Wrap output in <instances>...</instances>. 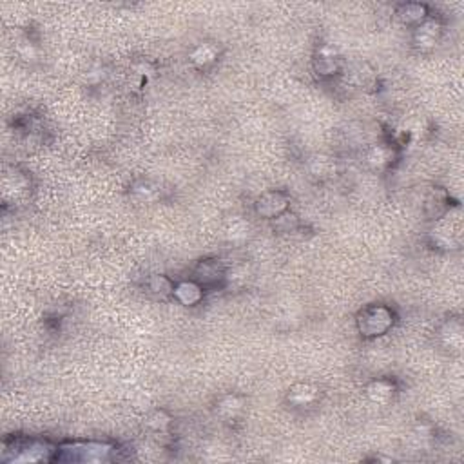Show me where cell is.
<instances>
[{
  "instance_id": "cell-16",
  "label": "cell",
  "mask_w": 464,
  "mask_h": 464,
  "mask_svg": "<svg viewBox=\"0 0 464 464\" xmlns=\"http://www.w3.org/2000/svg\"><path fill=\"white\" fill-rule=\"evenodd\" d=\"M149 289H151V292L160 294V296H167V294H172L174 285H172V281L167 276L158 274V276H153L149 280Z\"/></svg>"
},
{
  "instance_id": "cell-18",
  "label": "cell",
  "mask_w": 464,
  "mask_h": 464,
  "mask_svg": "<svg viewBox=\"0 0 464 464\" xmlns=\"http://www.w3.org/2000/svg\"><path fill=\"white\" fill-rule=\"evenodd\" d=\"M169 424H171V419H169V415L165 414V412H155V414L149 417V421H147V427L156 432H163Z\"/></svg>"
},
{
  "instance_id": "cell-1",
  "label": "cell",
  "mask_w": 464,
  "mask_h": 464,
  "mask_svg": "<svg viewBox=\"0 0 464 464\" xmlns=\"http://www.w3.org/2000/svg\"><path fill=\"white\" fill-rule=\"evenodd\" d=\"M113 452L114 446L107 443H66L56 448V459L66 463H104L111 459Z\"/></svg>"
},
{
  "instance_id": "cell-14",
  "label": "cell",
  "mask_w": 464,
  "mask_h": 464,
  "mask_svg": "<svg viewBox=\"0 0 464 464\" xmlns=\"http://www.w3.org/2000/svg\"><path fill=\"white\" fill-rule=\"evenodd\" d=\"M393 149L388 145V143H377V145H372L368 149L367 153V162L372 165V167L383 169L386 165L393 162Z\"/></svg>"
},
{
  "instance_id": "cell-10",
  "label": "cell",
  "mask_w": 464,
  "mask_h": 464,
  "mask_svg": "<svg viewBox=\"0 0 464 464\" xmlns=\"http://www.w3.org/2000/svg\"><path fill=\"white\" fill-rule=\"evenodd\" d=\"M319 399V388L309 383H299V385H294L292 388L287 393V401L290 405L297 406V408H303V406H310Z\"/></svg>"
},
{
  "instance_id": "cell-13",
  "label": "cell",
  "mask_w": 464,
  "mask_h": 464,
  "mask_svg": "<svg viewBox=\"0 0 464 464\" xmlns=\"http://www.w3.org/2000/svg\"><path fill=\"white\" fill-rule=\"evenodd\" d=\"M441 339H443L444 347L460 350V347H463V323L459 319H450L444 323L441 328Z\"/></svg>"
},
{
  "instance_id": "cell-2",
  "label": "cell",
  "mask_w": 464,
  "mask_h": 464,
  "mask_svg": "<svg viewBox=\"0 0 464 464\" xmlns=\"http://www.w3.org/2000/svg\"><path fill=\"white\" fill-rule=\"evenodd\" d=\"M4 452H11L8 457V463H38V460L53 459V453H56L49 443L38 439H15L11 444L6 443Z\"/></svg>"
},
{
  "instance_id": "cell-12",
  "label": "cell",
  "mask_w": 464,
  "mask_h": 464,
  "mask_svg": "<svg viewBox=\"0 0 464 464\" xmlns=\"http://www.w3.org/2000/svg\"><path fill=\"white\" fill-rule=\"evenodd\" d=\"M428 15V9L424 4H417V2H408V4H401L395 9V17L403 22V24H421Z\"/></svg>"
},
{
  "instance_id": "cell-6",
  "label": "cell",
  "mask_w": 464,
  "mask_h": 464,
  "mask_svg": "<svg viewBox=\"0 0 464 464\" xmlns=\"http://www.w3.org/2000/svg\"><path fill=\"white\" fill-rule=\"evenodd\" d=\"M225 274L227 270L223 268V265L220 263V259H206V261H200L196 270H194L196 281L201 287L220 283V281L225 280Z\"/></svg>"
},
{
  "instance_id": "cell-19",
  "label": "cell",
  "mask_w": 464,
  "mask_h": 464,
  "mask_svg": "<svg viewBox=\"0 0 464 464\" xmlns=\"http://www.w3.org/2000/svg\"><path fill=\"white\" fill-rule=\"evenodd\" d=\"M249 234V223H245L243 220H232L229 227V236L232 239H243L247 238Z\"/></svg>"
},
{
  "instance_id": "cell-17",
  "label": "cell",
  "mask_w": 464,
  "mask_h": 464,
  "mask_svg": "<svg viewBox=\"0 0 464 464\" xmlns=\"http://www.w3.org/2000/svg\"><path fill=\"white\" fill-rule=\"evenodd\" d=\"M133 193L140 198V200L153 201L158 198V189L155 185H151L149 182H140L133 187Z\"/></svg>"
},
{
  "instance_id": "cell-9",
  "label": "cell",
  "mask_w": 464,
  "mask_h": 464,
  "mask_svg": "<svg viewBox=\"0 0 464 464\" xmlns=\"http://www.w3.org/2000/svg\"><path fill=\"white\" fill-rule=\"evenodd\" d=\"M218 56H220V47H218L214 42L196 44V46L191 49V53H189V60H191V64L200 67V69H206V67L213 66V64L218 60Z\"/></svg>"
},
{
  "instance_id": "cell-3",
  "label": "cell",
  "mask_w": 464,
  "mask_h": 464,
  "mask_svg": "<svg viewBox=\"0 0 464 464\" xmlns=\"http://www.w3.org/2000/svg\"><path fill=\"white\" fill-rule=\"evenodd\" d=\"M393 312L386 305H370L357 316V328L364 338H377L392 328Z\"/></svg>"
},
{
  "instance_id": "cell-5",
  "label": "cell",
  "mask_w": 464,
  "mask_h": 464,
  "mask_svg": "<svg viewBox=\"0 0 464 464\" xmlns=\"http://www.w3.org/2000/svg\"><path fill=\"white\" fill-rule=\"evenodd\" d=\"M441 33H443V28H441V22L435 20V18H424L421 24H417L414 31V44L422 51H428L432 47L437 46L439 42Z\"/></svg>"
},
{
  "instance_id": "cell-15",
  "label": "cell",
  "mask_w": 464,
  "mask_h": 464,
  "mask_svg": "<svg viewBox=\"0 0 464 464\" xmlns=\"http://www.w3.org/2000/svg\"><path fill=\"white\" fill-rule=\"evenodd\" d=\"M218 414L225 419H234L239 412L243 410V399L234 393H229V395H223L220 401H218Z\"/></svg>"
},
{
  "instance_id": "cell-4",
  "label": "cell",
  "mask_w": 464,
  "mask_h": 464,
  "mask_svg": "<svg viewBox=\"0 0 464 464\" xmlns=\"http://www.w3.org/2000/svg\"><path fill=\"white\" fill-rule=\"evenodd\" d=\"M287 207H289V196L280 191H268V193L261 194L254 203L256 213L267 220L280 218L281 214H285Z\"/></svg>"
},
{
  "instance_id": "cell-11",
  "label": "cell",
  "mask_w": 464,
  "mask_h": 464,
  "mask_svg": "<svg viewBox=\"0 0 464 464\" xmlns=\"http://www.w3.org/2000/svg\"><path fill=\"white\" fill-rule=\"evenodd\" d=\"M393 393H395V385L390 379H376L367 388L368 399L377 403V405H386V403L392 401Z\"/></svg>"
},
{
  "instance_id": "cell-7",
  "label": "cell",
  "mask_w": 464,
  "mask_h": 464,
  "mask_svg": "<svg viewBox=\"0 0 464 464\" xmlns=\"http://www.w3.org/2000/svg\"><path fill=\"white\" fill-rule=\"evenodd\" d=\"M341 60H339L338 51L332 46H323L319 49L318 56L314 59V69L319 76H332L339 71Z\"/></svg>"
},
{
  "instance_id": "cell-8",
  "label": "cell",
  "mask_w": 464,
  "mask_h": 464,
  "mask_svg": "<svg viewBox=\"0 0 464 464\" xmlns=\"http://www.w3.org/2000/svg\"><path fill=\"white\" fill-rule=\"evenodd\" d=\"M172 296L184 307H194L203 299V287L198 281H180L174 285Z\"/></svg>"
}]
</instances>
